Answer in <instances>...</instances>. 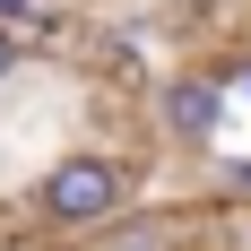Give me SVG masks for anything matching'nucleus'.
Segmentation results:
<instances>
[{"instance_id":"0eeeda50","label":"nucleus","mask_w":251,"mask_h":251,"mask_svg":"<svg viewBox=\"0 0 251 251\" xmlns=\"http://www.w3.org/2000/svg\"><path fill=\"white\" fill-rule=\"evenodd\" d=\"M0 18H9V26H35L44 9H35V0H0Z\"/></svg>"},{"instance_id":"f257e3e1","label":"nucleus","mask_w":251,"mask_h":251,"mask_svg":"<svg viewBox=\"0 0 251 251\" xmlns=\"http://www.w3.org/2000/svg\"><path fill=\"white\" fill-rule=\"evenodd\" d=\"M130 208V165L104 148H78L61 156V165H44V182H35V217L61 234H87V226H113Z\"/></svg>"},{"instance_id":"f03ea898","label":"nucleus","mask_w":251,"mask_h":251,"mask_svg":"<svg viewBox=\"0 0 251 251\" xmlns=\"http://www.w3.org/2000/svg\"><path fill=\"white\" fill-rule=\"evenodd\" d=\"M226 78H165L156 87V122H165V139L174 148H217V130H226Z\"/></svg>"},{"instance_id":"7ed1b4c3","label":"nucleus","mask_w":251,"mask_h":251,"mask_svg":"<svg viewBox=\"0 0 251 251\" xmlns=\"http://www.w3.org/2000/svg\"><path fill=\"white\" fill-rule=\"evenodd\" d=\"M165 234H174L165 217H139V226H122V234H113V251H174Z\"/></svg>"},{"instance_id":"20e7f679","label":"nucleus","mask_w":251,"mask_h":251,"mask_svg":"<svg viewBox=\"0 0 251 251\" xmlns=\"http://www.w3.org/2000/svg\"><path fill=\"white\" fill-rule=\"evenodd\" d=\"M18 61H26V44H18V26L0 18V87H9V78H18Z\"/></svg>"},{"instance_id":"39448f33","label":"nucleus","mask_w":251,"mask_h":251,"mask_svg":"<svg viewBox=\"0 0 251 251\" xmlns=\"http://www.w3.org/2000/svg\"><path fill=\"white\" fill-rule=\"evenodd\" d=\"M217 174H226V191H234V200H251V156H226Z\"/></svg>"},{"instance_id":"423d86ee","label":"nucleus","mask_w":251,"mask_h":251,"mask_svg":"<svg viewBox=\"0 0 251 251\" xmlns=\"http://www.w3.org/2000/svg\"><path fill=\"white\" fill-rule=\"evenodd\" d=\"M226 96H234V104H251V61H234V70H226Z\"/></svg>"}]
</instances>
